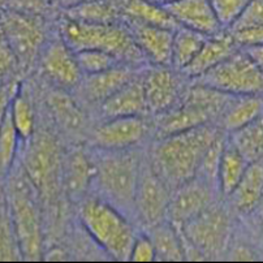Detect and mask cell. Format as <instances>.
<instances>
[{
  "mask_svg": "<svg viewBox=\"0 0 263 263\" xmlns=\"http://www.w3.org/2000/svg\"><path fill=\"white\" fill-rule=\"evenodd\" d=\"M153 126L146 116H120L103 119L90 133V141L98 150H129L138 148Z\"/></svg>",
  "mask_w": 263,
  "mask_h": 263,
  "instance_id": "cell-12",
  "label": "cell"
},
{
  "mask_svg": "<svg viewBox=\"0 0 263 263\" xmlns=\"http://www.w3.org/2000/svg\"><path fill=\"white\" fill-rule=\"evenodd\" d=\"M208 38V35L198 31L179 26L174 33L171 67L179 72H182L196 58Z\"/></svg>",
  "mask_w": 263,
  "mask_h": 263,
  "instance_id": "cell-29",
  "label": "cell"
},
{
  "mask_svg": "<svg viewBox=\"0 0 263 263\" xmlns=\"http://www.w3.org/2000/svg\"><path fill=\"white\" fill-rule=\"evenodd\" d=\"M23 164L26 175L40 192L42 201H58L62 187L63 160L65 152H63L59 138L48 129H38L30 140L24 142Z\"/></svg>",
  "mask_w": 263,
  "mask_h": 263,
  "instance_id": "cell-6",
  "label": "cell"
},
{
  "mask_svg": "<svg viewBox=\"0 0 263 263\" xmlns=\"http://www.w3.org/2000/svg\"><path fill=\"white\" fill-rule=\"evenodd\" d=\"M52 0H7V8L17 13L45 17L53 7Z\"/></svg>",
  "mask_w": 263,
  "mask_h": 263,
  "instance_id": "cell-37",
  "label": "cell"
},
{
  "mask_svg": "<svg viewBox=\"0 0 263 263\" xmlns=\"http://www.w3.org/2000/svg\"><path fill=\"white\" fill-rule=\"evenodd\" d=\"M46 106L55 126L67 136L79 137L86 128V115L80 106L79 99L70 96V91L53 86L46 96Z\"/></svg>",
  "mask_w": 263,
  "mask_h": 263,
  "instance_id": "cell-20",
  "label": "cell"
},
{
  "mask_svg": "<svg viewBox=\"0 0 263 263\" xmlns=\"http://www.w3.org/2000/svg\"><path fill=\"white\" fill-rule=\"evenodd\" d=\"M6 179L4 193L11 210L23 260L43 259L45 233L40 192L36 191L20 162H16Z\"/></svg>",
  "mask_w": 263,
  "mask_h": 263,
  "instance_id": "cell-2",
  "label": "cell"
},
{
  "mask_svg": "<svg viewBox=\"0 0 263 263\" xmlns=\"http://www.w3.org/2000/svg\"><path fill=\"white\" fill-rule=\"evenodd\" d=\"M52 2H53V3H55V0H52Z\"/></svg>",
  "mask_w": 263,
  "mask_h": 263,
  "instance_id": "cell-49",
  "label": "cell"
},
{
  "mask_svg": "<svg viewBox=\"0 0 263 263\" xmlns=\"http://www.w3.org/2000/svg\"><path fill=\"white\" fill-rule=\"evenodd\" d=\"M77 63L82 74H96L119 67L123 63L111 53L101 50H81L76 52Z\"/></svg>",
  "mask_w": 263,
  "mask_h": 263,
  "instance_id": "cell-34",
  "label": "cell"
},
{
  "mask_svg": "<svg viewBox=\"0 0 263 263\" xmlns=\"http://www.w3.org/2000/svg\"><path fill=\"white\" fill-rule=\"evenodd\" d=\"M257 210H259V218H260V221H262V224H263V199H262V202H260L259 206H258Z\"/></svg>",
  "mask_w": 263,
  "mask_h": 263,
  "instance_id": "cell-45",
  "label": "cell"
},
{
  "mask_svg": "<svg viewBox=\"0 0 263 263\" xmlns=\"http://www.w3.org/2000/svg\"><path fill=\"white\" fill-rule=\"evenodd\" d=\"M145 68V67H143ZM142 68V69H143ZM142 69L136 77L126 82L115 94L102 102L97 108L103 119L120 118V116H147L148 109L143 89Z\"/></svg>",
  "mask_w": 263,
  "mask_h": 263,
  "instance_id": "cell-19",
  "label": "cell"
},
{
  "mask_svg": "<svg viewBox=\"0 0 263 263\" xmlns=\"http://www.w3.org/2000/svg\"><path fill=\"white\" fill-rule=\"evenodd\" d=\"M248 165L249 163L240 154L237 148L228 141L227 135V142L224 146L218 171V187L221 198L226 199L235 191V187L237 186L247 171Z\"/></svg>",
  "mask_w": 263,
  "mask_h": 263,
  "instance_id": "cell-26",
  "label": "cell"
},
{
  "mask_svg": "<svg viewBox=\"0 0 263 263\" xmlns=\"http://www.w3.org/2000/svg\"><path fill=\"white\" fill-rule=\"evenodd\" d=\"M230 31V30H228ZM236 45L240 48L263 45V28H248L230 31Z\"/></svg>",
  "mask_w": 263,
  "mask_h": 263,
  "instance_id": "cell-40",
  "label": "cell"
},
{
  "mask_svg": "<svg viewBox=\"0 0 263 263\" xmlns=\"http://www.w3.org/2000/svg\"><path fill=\"white\" fill-rule=\"evenodd\" d=\"M155 118L157 119L153 125V130L157 138L167 137V136L181 133V132L189 130V129L197 128L204 124L213 123L206 112L185 101H182L179 106L159 114Z\"/></svg>",
  "mask_w": 263,
  "mask_h": 263,
  "instance_id": "cell-22",
  "label": "cell"
},
{
  "mask_svg": "<svg viewBox=\"0 0 263 263\" xmlns=\"http://www.w3.org/2000/svg\"><path fill=\"white\" fill-rule=\"evenodd\" d=\"M45 17L29 16L4 9L0 13V28L20 68H29L47 42Z\"/></svg>",
  "mask_w": 263,
  "mask_h": 263,
  "instance_id": "cell-10",
  "label": "cell"
},
{
  "mask_svg": "<svg viewBox=\"0 0 263 263\" xmlns=\"http://www.w3.org/2000/svg\"><path fill=\"white\" fill-rule=\"evenodd\" d=\"M193 82L228 96H259L263 92V70L242 48H238Z\"/></svg>",
  "mask_w": 263,
  "mask_h": 263,
  "instance_id": "cell-8",
  "label": "cell"
},
{
  "mask_svg": "<svg viewBox=\"0 0 263 263\" xmlns=\"http://www.w3.org/2000/svg\"><path fill=\"white\" fill-rule=\"evenodd\" d=\"M124 20V18H123ZM130 29L138 48L145 56L148 65H170L171 67L172 42L175 30L159 26L146 25L137 21L124 20Z\"/></svg>",
  "mask_w": 263,
  "mask_h": 263,
  "instance_id": "cell-17",
  "label": "cell"
},
{
  "mask_svg": "<svg viewBox=\"0 0 263 263\" xmlns=\"http://www.w3.org/2000/svg\"><path fill=\"white\" fill-rule=\"evenodd\" d=\"M21 85L14 80H8V81L0 82V126L6 119L7 112L11 107L12 99L16 96Z\"/></svg>",
  "mask_w": 263,
  "mask_h": 263,
  "instance_id": "cell-41",
  "label": "cell"
},
{
  "mask_svg": "<svg viewBox=\"0 0 263 263\" xmlns=\"http://www.w3.org/2000/svg\"><path fill=\"white\" fill-rule=\"evenodd\" d=\"M226 199L241 215H249L257 210L263 199V160L249 163L242 179Z\"/></svg>",
  "mask_w": 263,
  "mask_h": 263,
  "instance_id": "cell-23",
  "label": "cell"
},
{
  "mask_svg": "<svg viewBox=\"0 0 263 263\" xmlns=\"http://www.w3.org/2000/svg\"><path fill=\"white\" fill-rule=\"evenodd\" d=\"M248 55L252 58L253 62L263 70V45L259 46H252V47H247L242 48Z\"/></svg>",
  "mask_w": 263,
  "mask_h": 263,
  "instance_id": "cell-42",
  "label": "cell"
},
{
  "mask_svg": "<svg viewBox=\"0 0 263 263\" xmlns=\"http://www.w3.org/2000/svg\"><path fill=\"white\" fill-rule=\"evenodd\" d=\"M7 8V0H0V13Z\"/></svg>",
  "mask_w": 263,
  "mask_h": 263,
  "instance_id": "cell-46",
  "label": "cell"
},
{
  "mask_svg": "<svg viewBox=\"0 0 263 263\" xmlns=\"http://www.w3.org/2000/svg\"><path fill=\"white\" fill-rule=\"evenodd\" d=\"M40 68L43 77L52 86L72 91L82 80L76 52L59 36L47 41L40 53Z\"/></svg>",
  "mask_w": 263,
  "mask_h": 263,
  "instance_id": "cell-13",
  "label": "cell"
},
{
  "mask_svg": "<svg viewBox=\"0 0 263 263\" xmlns=\"http://www.w3.org/2000/svg\"><path fill=\"white\" fill-rule=\"evenodd\" d=\"M177 25L208 36L224 31L209 0H175L165 4Z\"/></svg>",
  "mask_w": 263,
  "mask_h": 263,
  "instance_id": "cell-18",
  "label": "cell"
},
{
  "mask_svg": "<svg viewBox=\"0 0 263 263\" xmlns=\"http://www.w3.org/2000/svg\"><path fill=\"white\" fill-rule=\"evenodd\" d=\"M96 179V162L92 152L76 146L65 152L63 160L62 187L69 201L81 202L91 194Z\"/></svg>",
  "mask_w": 263,
  "mask_h": 263,
  "instance_id": "cell-15",
  "label": "cell"
},
{
  "mask_svg": "<svg viewBox=\"0 0 263 263\" xmlns=\"http://www.w3.org/2000/svg\"><path fill=\"white\" fill-rule=\"evenodd\" d=\"M130 262H154L155 248L148 233H137L135 242L132 245Z\"/></svg>",
  "mask_w": 263,
  "mask_h": 263,
  "instance_id": "cell-38",
  "label": "cell"
},
{
  "mask_svg": "<svg viewBox=\"0 0 263 263\" xmlns=\"http://www.w3.org/2000/svg\"><path fill=\"white\" fill-rule=\"evenodd\" d=\"M82 2H85V0H55V4L59 7V8H62L63 11H65V9L76 7L77 4L82 3Z\"/></svg>",
  "mask_w": 263,
  "mask_h": 263,
  "instance_id": "cell-43",
  "label": "cell"
},
{
  "mask_svg": "<svg viewBox=\"0 0 263 263\" xmlns=\"http://www.w3.org/2000/svg\"><path fill=\"white\" fill-rule=\"evenodd\" d=\"M153 2H155V3H159V4H163V6H165V4L171 3V2H175V0H153Z\"/></svg>",
  "mask_w": 263,
  "mask_h": 263,
  "instance_id": "cell-47",
  "label": "cell"
},
{
  "mask_svg": "<svg viewBox=\"0 0 263 263\" xmlns=\"http://www.w3.org/2000/svg\"><path fill=\"white\" fill-rule=\"evenodd\" d=\"M3 196H4V192L0 191V198H2V197H3Z\"/></svg>",
  "mask_w": 263,
  "mask_h": 263,
  "instance_id": "cell-48",
  "label": "cell"
},
{
  "mask_svg": "<svg viewBox=\"0 0 263 263\" xmlns=\"http://www.w3.org/2000/svg\"><path fill=\"white\" fill-rule=\"evenodd\" d=\"M224 30L236 23L250 0H209Z\"/></svg>",
  "mask_w": 263,
  "mask_h": 263,
  "instance_id": "cell-35",
  "label": "cell"
},
{
  "mask_svg": "<svg viewBox=\"0 0 263 263\" xmlns=\"http://www.w3.org/2000/svg\"><path fill=\"white\" fill-rule=\"evenodd\" d=\"M155 248V260L180 262L186 259L185 243L180 231L170 220H164L148 230Z\"/></svg>",
  "mask_w": 263,
  "mask_h": 263,
  "instance_id": "cell-25",
  "label": "cell"
},
{
  "mask_svg": "<svg viewBox=\"0 0 263 263\" xmlns=\"http://www.w3.org/2000/svg\"><path fill=\"white\" fill-rule=\"evenodd\" d=\"M96 179L91 193L106 199L135 221V198L143 155L138 148L92 152Z\"/></svg>",
  "mask_w": 263,
  "mask_h": 263,
  "instance_id": "cell-3",
  "label": "cell"
},
{
  "mask_svg": "<svg viewBox=\"0 0 263 263\" xmlns=\"http://www.w3.org/2000/svg\"><path fill=\"white\" fill-rule=\"evenodd\" d=\"M0 260H23L6 193L0 198Z\"/></svg>",
  "mask_w": 263,
  "mask_h": 263,
  "instance_id": "cell-33",
  "label": "cell"
},
{
  "mask_svg": "<svg viewBox=\"0 0 263 263\" xmlns=\"http://www.w3.org/2000/svg\"><path fill=\"white\" fill-rule=\"evenodd\" d=\"M17 67H18V63L16 60V56L12 52L0 28V82H4V79L8 77Z\"/></svg>",
  "mask_w": 263,
  "mask_h": 263,
  "instance_id": "cell-39",
  "label": "cell"
},
{
  "mask_svg": "<svg viewBox=\"0 0 263 263\" xmlns=\"http://www.w3.org/2000/svg\"><path fill=\"white\" fill-rule=\"evenodd\" d=\"M172 189L155 170L148 155H143L135 198V223L152 230L167 220Z\"/></svg>",
  "mask_w": 263,
  "mask_h": 263,
  "instance_id": "cell-9",
  "label": "cell"
},
{
  "mask_svg": "<svg viewBox=\"0 0 263 263\" xmlns=\"http://www.w3.org/2000/svg\"><path fill=\"white\" fill-rule=\"evenodd\" d=\"M185 255L193 253L197 259H214L226 253L232 233L230 211L218 201L180 228Z\"/></svg>",
  "mask_w": 263,
  "mask_h": 263,
  "instance_id": "cell-7",
  "label": "cell"
},
{
  "mask_svg": "<svg viewBox=\"0 0 263 263\" xmlns=\"http://www.w3.org/2000/svg\"><path fill=\"white\" fill-rule=\"evenodd\" d=\"M228 141L237 148L248 163L262 162L263 116L232 133H228Z\"/></svg>",
  "mask_w": 263,
  "mask_h": 263,
  "instance_id": "cell-30",
  "label": "cell"
},
{
  "mask_svg": "<svg viewBox=\"0 0 263 263\" xmlns=\"http://www.w3.org/2000/svg\"><path fill=\"white\" fill-rule=\"evenodd\" d=\"M218 194L219 191L214 185L194 176L172 191L167 220L180 230L187 221L216 202Z\"/></svg>",
  "mask_w": 263,
  "mask_h": 263,
  "instance_id": "cell-14",
  "label": "cell"
},
{
  "mask_svg": "<svg viewBox=\"0 0 263 263\" xmlns=\"http://www.w3.org/2000/svg\"><path fill=\"white\" fill-rule=\"evenodd\" d=\"M58 34L74 52L101 50L114 55L123 64L140 68L148 65L124 20L114 24H87L63 16L58 21Z\"/></svg>",
  "mask_w": 263,
  "mask_h": 263,
  "instance_id": "cell-5",
  "label": "cell"
},
{
  "mask_svg": "<svg viewBox=\"0 0 263 263\" xmlns=\"http://www.w3.org/2000/svg\"><path fill=\"white\" fill-rule=\"evenodd\" d=\"M124 20L137 21L146 25L176 30L179 28L171 13L163 4L155 3L153 0H132L123 9Z\"/></svg>",
  "mask_w": 263,
  "mask_h": 263,
  "instance_id": "cell-27",
  "label": "cell"
},
{
  "mask_svg": "<svg viewBox=\"0 0 263 263\" xmlns=\"http://www.w3.org/2000/svg\"><path fill=\"white\" fill-rule=\"evenodd\" d=\"M20 141L21 138L14 128L8 109L6 119L0 126V177L6 179L16 164Z\"/></svg>",
  "mask_w": 263,
  "mask_h": 263,
  "instance_id": "cell-32",
  "label": "cell"
},
{
  "mask_svg": "<svg viewBox=\"0 0 263 263\" xmlns=\"http://www.w3.org/2000/svg\"><path fill=\"white\" fill-rule=\"evenodd\" d=\"M9 112L21 141L25 142L30 140L36 130V115L30 97L24 91L21 86L12 99Z\"/></svg>",
  "mask_w": 263,
  "mask_h": 263,
  "instance_id": "cell-31",
  "label": "cell"
},
{
  "mask_svg": "<svg viewBox=\"0 0 263 263\" xmlns=\"http://www.w3.org/2000/svg\"><path fill=\"white\" fill-rule=\"evenodd\" d=\"M77 215L85 233L111 259L129 260L137 236L136 223L130 218L94 193L79 202Z\"/></svg>",
  "mask_w": 263,
  "mask_h": 263,
  "instance_id": "cell-4",
  "label": "cell"
},
{
  "mask_svg": "<svg viewBox=\"0 0 263 263\" xmlns=\"http://www.w3.org/2000/svg\"><path fill=\"white\" fill-rule=\"evenodd\" d=\"M248 28H263V0H250L236 23L228 30Z\"/></svg>",
  "mask_w": 263,
  "mask_h": 263,
  "instance_id": "cell-36",
  "label": "cell"
},
{
  "mask_svg": "<svg viewBox=\"0 0 263 263\" xmlns=\"http://www.w3.org/2000/svg\"><path fill=\"white\" fill-rule=\"evenodd\" d=\"M184 74L170 65H146L142 69L148 115L157 116L179 106L185 97Z\"/></svg>",
  "mask_w": 263,
  "mask_h": 263,
  "instance_id": "cell-11",
  "label": "cell"
},
{
  "mask_svg": "<svg viewBox=\"0 0 263 263\" xmlns=\"http://www.w3.org/2000/svg\"><path fill=\"white\" fill-rule=\"evenodd\" d=\"M111 2H112V3H114V4H115L116 8H118L119 11H120L121 13H123V9L125 8V7L128 6L129 3H130L132 0H111Z\"/></svg>",
  "mask_w": 263,
  "mask_h": 263,
  "instance_id": "cell-44",
  "label": "cell"
},
{
  "mask_svg": "<svg viewBox=\"0 0 263 263\" xmlns=\"http://www.w3.org/2000/svg\"><path fill=\"white\" fill-rule=\"evenodd\" d=\"M221 132L218 124H204L189 130L157 138L148 158L171 189L197 176L204 153Z\"/></svg>",
  "mask_w": 263,
  "mask_h": 263,
  "instance_id": "cell-1",
  "label": "cell"
},
{
  "mask_svg": "<svg viewBox=\"0 0 263 263\" xmlns=\"http://www.w3.org/2000/svg\"><path fill=\"white\" fill-rule=\"evenodd\" d=\"M141 69L142 68L140 67L121 64L104 72L82 76V80L74 89L77 91V99L80 103L98 107L126 82L137 76Z\"/></svg>",
  "mask_w": 263,
  "mask_h": 263,
  "instance_id": "cell-16",
  "label": "cell"
},
{
  "mask_svg": "<svg viewBox=\"0 0 263 263\" xmlns=\"http://www.w3.org/2000/svg\"><path fill=\"white\" fill-rule=\"evenodd\" d=\"M260 116H263V101L259 96H233L219 119L218 125L228 135Z\"/></svg>",
  "mask_w": 263,
  "mask_h": 263,
  "instance_id": "cell-24",
  "label": "cell"
},
{
  "mask_svg": "<svg viewBox=\"0 0 263 263\" xmlns=\"http://www.w3.org/2000/svg\"><path fill=\"white\" fill-rule=\"evenodd\" d=\"M238 48L240 47L236 45L233 36L228 30L209 36L196 58L181 73L186 79L194 81L203 76L206 72L213 69L214 67L220 64L224 59H227L228 56L232 55Z\"/></svg>",
  "mask_w": 263,
  "mask_h": 263,
  "instance_id": "cell-21",
  "label": "cell"
},
{
  "mask_svg": "<svg viewBox=\"0 0 263 263\" xmlns=\"http://www.w3.org/2000/svg\"><path fill=\"white\" fill-rule=\"evenodd\" d=\"M65 17L87 24H114L123 21V14L111 0H85L63 11Z\"/></svg>",
  "mask_w": 263,
  "mask_h": 263,
  "instance_id": "cell-28",
  "label": "cell"
}]
</instances>
